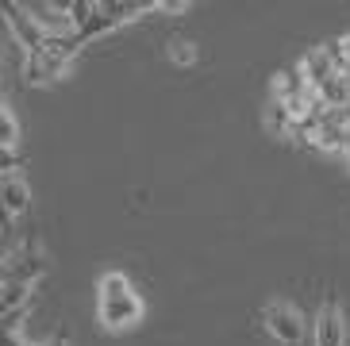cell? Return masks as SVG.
Listing matches in <instances>:
<instances>
[{
  "instance_id": "cell-1",
  "label": "cell",
  "mask_w": 350,
  "mask_h": 346,
  "mask_svg": "<svg viewBox=\"0 0 350 346\" xmlns=\"http://www.w3.org/2000/svg\"><path fill=\"white\" fill-rule=\"evenodd\" d=\"M77 51H81V42L73 39V35H51L39 51L23 58V81L27 85L58 81V77L70 70V62L77 58Z\"/></svg>"
},
{
  "instance_id": "cell-2",
  "label": "cell",
  "mask_w": 350,
  "mask_h": 346,
  "mask_svg": "<svg viewBox=\"0 0 350 346\" xmlns=\"http://www.w3.org/2000/svg\"><path fill=\"white\" fill-rule=\"evenodd\" d=\"M262 319H266V331L278 343L285 346H300L304 343V319H300V312L293 304H266V312H262Z\"/></svg>"
},
{
  "instance_id": "cell-3",
  "label": "cell",
  "mask_w": 350,
  "mask_h": 346,
  "mask_svg": "<svg viewBox=\"0 0 350 346\" xmlns=\"http://www.w3.org/2000/svg\"><path fill=\"white\" fill-rule=\"evenodd\" d=\"M96 316L108 331H127L143 319V300H139V293L116 296V300H96Z\"/></svg>"
},
{
  "instance_id": "cell-4",
  "label": "cell",
  "mask_w": 350,
  "mask_h": 346,
  "mask_svg": "<svg viewBox=\"0 0 350 346\" xmlns=\"http://www.w3.org/2000/svg\"><path fill=\"white\" fill-rule=\"evenodd\" d=\"M4 20H8V27H12V35H16V42L23 46V58H27V54H35L42 42L51 39V35H46V31L35 23V16L27 12V4H4Z\"/></svg>"
},
{
  "instance_id": "cell-5",
  "label": "cell",
  "mask_w": 350,
  "mask_h": 346,
  "mask_svg": "<svg viewBox=\"0 0 350 346\" xmlns=\"http://www.w3.org/2000/svg\"><path fill=\"white\" fill-rule=\"evenodd\" d=\"M300 73H304V81L316 89V96H319V89H323V85H331L335 77H342V73L335 70V62H331L327 46H316V51L304 54V58H300Z\"/></svg>"
},
{
  "instance_id": "cell-6",
  "label": "cell",
  "mask_w": 350,
  "mask_h": 346,
  "mask_svg": "<svg viewBox=\"0 0 350 346\" xmlns=\"http://www.w3.org/2000/svg\"><path fill=\"white\" fill-rule=\"evenodd\" d=\"M42 274H46V258L39 250H23L20 258H4V281H20V285L31 289Z\"/></svg>"
},
{
  "instance_id": "cell-7",
  "label": "cell",
  "mask_w": 350,
  "mask_h": 346,
  "mask_svg": "<svg viewBox=\"0 0 350 346\" xmlns=\"http://www.w3.org/2000/svg\"><path fill=\"white\" fill-rule=\"evenodd\" d=\"M316 346H347V319L339 304H323L316 316Z\"/></svg>"
},
{
  "instance_id": "cell-8",
  "label": "cell",
  "mask_w": 350,
  "mask_h": 346,
  "mask_svg": "<svg viewBox=\"0 0 350 346\" xmlns=\"http://www.w3.org/2000/svg\"><path fill=\"white\" fill-rule=\"evenodd\" d=\"M0 200H4V212H8L12 219L31 208V189L23 181V173H4V177H0Z\"/></svg>"
},
{
  "instance_id": "cell-9",
  "label": "cell",
  "mask_w": 350,
  "mask_h": 346,
  "mask_svg": "<svg viewBox=\"0 0 350 346\" xmlns=\"http://www.w3.org/2000/svg\"><path fill=\"white\" fill-rule=\"evenodd\" d=\"M96 293H100V300H116V296H127V293H135V289H131V281H127L120 269H108V274L100 277Z\"/></svg>"
},
{
  "instance_id": "cell-10",
  "label": "cell",
  "mask_w": 350,
  "mask_h": 346,
  "mask_svg": "<svg viewBox=\"0 0 350 346\" xmlns=\"http://www.w3.org/2000/svg\"><path fill=\"white\" fill-rule=\"evenodd\" d=\"M20 146V123H16V112L8 104L0 108V150H16Z\"/></svg>"
},
{
  "instance_id": "cell-11",
  "label": "cell",
  "mask_w": 350,
  "mask_h": 346,
  "mask_svg": "<svg viewBox=\"0 0 350 346\" xmlns=\"http://www.w3.org/2000/svg\"><path fill=\"white\" fill-rule=\"evenodd\" d=\"M31 300V289L20 285V281H4V293H0V304H4V312L8 308H23Z\"/></svg>"
},
{
  "instance_id": "cell-12",
  "label": "cell",
  "mask_w": 350,
  "mask_h": 346,
  "mask_svg": "<svg viewBox=\"0 0 350 346\" xmlns=\"http://www.w3.org/2000/svg\"><path fill=\"white\" fill-rule=\"evenodd\" d=\"M170 62H174V66H193L196 46L193 42H170Z\"/></svg>"
},
{
  "instance_id": "cell-13",
  "label": "cell",
  "mask_w": 350,
  "mask_h": 346,
  "mask_svg": "<svg viewBox=\"0 0 350 346\" xmlns=\"http://www.w3.org/2000/svg\"><path fill=\"white\" fill-rule=\"evenodd\" d=\"M23 316H27V304H23V308H8V312H4V335H12V331L20 327Z\"/></svg>"
}]
</instances>
